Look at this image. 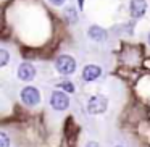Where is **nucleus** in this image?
Wrapping results in <instances>:
<instances>
[{
	"label": "nucleus",
	"instance_id": "obj_11",
	"mask_svg": "<svg viewBox=\"0 0 150 147\" xmlns=\"http://www.w3.org/2000/svg\"><path fill=\"white\" fill-rule=\"evenodd\" d=\"M0 147H10V139L5 133H0Z\"/></svg>",
	"mask_w": 150,
	"mask_h": 147
},
{
	"label": "nucleus",
	"instance_id": "obj_8",
	"mask_svg": "<svg viewBox=\"0 0 150 147\" xmlns=\"http://www.w3.org/2000/svg\"><path fill=\"white\" fill-rule=\"evenodd\" d=\"M87 34L92 40H95V42H103V40L107 39V31L100 26H91L87 31Z\"/></svg>",
	"mask_w": 150,
	"mask_h": 147
},
{
	"label": "nucleus",
	"instance_id": "obj_6",
	"mask_svg": "<svg viewBox=\"0 0 150 147\" xmlns=\"http://www.w3.org/2000/svg\"><path fill=\"white\" fill-rule=\"evenodd\" d=\"M129 10H131V15H132L134 18L144 16L145 11H147V2L145 0H131Z\"/></svg>",
	"mask_w": 150,
	"mask_h": 147
},
{
	"label": "nucleus",
	"instance_id": "obj_3",
	"mask_svg": "<svg viewBox=\"0 0 150 147\" xmlns=\"http://www.w3.org/2000/svg\"><path fill=\"white\" fill-rule=\"evenodd\" d=\"M50 105L55 110H66L69 105V97L62 91H55L50 95Z\"/></svg>",
	"mask_w": 150,
	"mask_h": 147
},
{
	"label": "nucleus",
	"instance_id": "obj_2",
	"mask_svg": "<svg viewBox=\"0 0 150 147\" xmlns=\"http://www.w3.org/2000/svg\"><path fill=\"white\" fill-rule=\"evenodd\" d=\"M55 66L62 75H71L76 70V62H74V58L69 57V55H60L55 62Z\"/></svg>",
	"mask_w": 150,
	"mask_h": 147
},
{
	"label": "nucleus",
	"instance_id": "obj_7",
	"mask_svg": "<svg viewBox=\"0 0 150 147\" xmlns=\"http://www.w3.org/2000/svg\"><path fill=\"white\" fill-rule=\"evenodd\" d=\"M100 75H102V70L97 65H87L82 70V78H84V81H94Z\"/></svg>",
	"mask_w": 150,
	"mask_h": 147
},
{
	"label": "nucleus",
	"instance_id": "obj_9",
	"mask_svg": "<svg viewBox=\"0 0 150 147\" xmlns=\"http://www.w3.org/2000/svg\"><path fill=\"white\" fill-rule=\"evenodd\" d=\"M58 87L65 89L66 92H74V86H73V82H69V81H63V82H60Z\"/></svg>",
	"mask_w": 150,
	"mask_h": 147
},
{
	"label": "nucleus",
	"instance_id": "obj_12",
	"mask_svg": "<svg viewBox=\"0 0 150 147\" xmlns=\"http://www.w3.org/2000/svg\"><path fill=\"white\" fill-rule=\"evenodd\" d=\"M74 13H76V11H74V8H71V7H69L68 10H66V15H68V20L71 21V23H76V20H78V18L74 16Z\"/></svg>",
	"mask_w": 150,
	"mask_h": 147
},
{
	"label": "nucleus",
	"instance_id": "obj_1",
	"mask_svg": "<svg viewBox=\"0 0 150 147\" xmlns=\"http://www.w3.org/2000/svg\"><path fill=\"white\" fill-rule=\"evenodd\" d=\"M108 108V99L103 95H92L87 100V111L92 115H100L107 111Z\"/></svg>",
	"mask_w": 150,
	"mask_h": 147
},
{
	"label": "nucleus",
	"instance_id": "obj_14",
	"mask_svg": "<svg viewBox=\"0 0 150 147\" xmlns=\"http://www.w3.org/2000/svg\"><path fill=\"white\" fill-rule=\"evenodd\" d=\"M50 2H52L53 5H62L63 2H65V0H50Z\"/></svg>",
	"mask_w": 150,
	"mask_h": 147
},
{
	"label": "nucleus",
	"instance_id": "obj_16",
	"mask_svg": "<svg viewBox=\"0 0 150 147\" xmlns=\"http://www.w3.org/2000/svg\"><path fill=\"white\" fill-rule=\"evenodd\" d=\"M149 42H150V34H149Z\"/></svg>",
	"mask_w": 150,
	"mask_h": 147
},
{
	"label": "nucleus",
	"instance_id": "obj_4",
	"mask_svg": "<svg viewBox=\"0 0 150 147\" xmlns=\"http://www.w3.org/2000/svg\"><path fill=\"white\" fill-rule=\"evenodd\" d=\"M21 100L26 105H31V107L37 105L40 102V92L36 87H33V86H28V87H24L21 91Z\"/></svg>",
	"mask_w": 150,
	"mask_h": 147
},
{
	"label": "nucleus",
	"instance_id": "obj_15",
	"mask_svg": "<svg viewBox=\"0 0 150 147\" xmlns=\"http://www.w3.org/2000/svg\"><path fill=\"white\" fill-rule=\"evenodd\" d=\"M79 4H81V7H82V0H79Z\"/></svg>",
	"mask_w": 150,
	"mask_h": 147
},
{
	"label": "nucleus",
	"instance_id": "obj_10",
	"mask_svg": "<svg viewBox=\"0 0 150 147\" xmlns=\"http://www.w3.org/2000/svg\"><path fill=\"white\" fill-rule=\"evenodd\" d=\"M8 62V52L5 49L0 50V66H5Z\"/></svg>",
	"mask_w": 150,
	"mask_h": 147
},
{
	"label": "nucleus",
	"instance_id": "obj_5",
	"mask_svg": "<svg viewBox=\"0 0 150 147\" xmlns=\"http://www.w3.org/2000/svg\"><path fill=\"white\" fill-rule=\"evenodd\" d=\"M34 76H36V70L31 63H21L20 68H18V78L21 81H33Z\"/></svg>",
	"mask_w": 150,
	"mask_h": 147
},
{
	"label": "nucleus",
	"instance_id": "obj_13",
	"mask_svg": "<svg viewBox=\"0 0 150 147\" xmlns=\"http://www.w3.org/2000/svg\"><path fill=\"white\" fill-rule=\"evenodd\" d=\"M86 147H100V146H98L97 142H94V141H91V142L86 144Z\"/></svg>",
	"mask_w": 150,
	"mask_h": 147
}]
</instances>
